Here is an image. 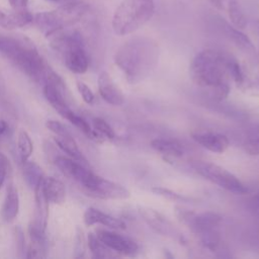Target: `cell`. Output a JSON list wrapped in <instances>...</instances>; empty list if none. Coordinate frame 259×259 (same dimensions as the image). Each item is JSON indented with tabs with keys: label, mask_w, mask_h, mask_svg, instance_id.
<instances>
[{
	"label": "cell",
	"mask_w": 259,
	"mask_h": 259,
	"mask_svg": "<svg viewBox=\"0 0 259 259\" xmlns=\"http://www.w3.org/2000/svg\"><path fill=\"white\" fill-rule=\"evenodd\" d=\"M158 59L157 44L146 36H135L128 39L118 48L114 55L116 66L132 84L145 79L155 69Z\"/></svg>",
	"instance_id": "1"
},
{
	"label": "cell",
	"mask_w": 259,
	"mask_h": 259,
	"mask_svg": "<svg viewBox=\"0 0 259 259\" xmlns=\"http://www.w3.org/2000/svg\"><path fill=\"white\" fill-rule=\"evenodd\" d=\"M0 53L34 81L44 80L50 69L33 42L26 36L0 33Z\"/></svg>",
	"instance_id": "2"
},
{
	"label": "cell",
	"mask_w": 259,
	"mask_h": 259,
	"mask_svg": "<svg viewBox=\"0 0 259 259\" xmlns=\"http://www.w3.org/2000/svg\"><path fill=\"white\" fill-rule=\"evenodd\" d=\"M229 55L207 49L199 52L190 64L192 80L202 87H213L225 81Z\"/></svg>",
	"instance_id": "3"
},
{
	"label": "cell",
	"mask_w": 259,
	"mask_h": 259,
	"mask_svg": "<svg viewBox=\"0 0 259 259\" xmlns=\"http://www.w3.org/2000/svg\"><path fill=\"white\" fill-rule=\"evenodd\" d=\"M154 12L153 0H123L114 10L112 29L117 35L130 34L148 22Z\"/></svg>",
	"instance_id": "4"
},
{
	"label": "cell",
	"mask_w": 259,
	"mask_h": 259,
	"mask_svg": "<svg viewBox=\"0 0 259 259\" xmlns=\"http://www.w3.org/2000/svg\"><path fill=\"white\" fill-rule=\"evenodd\" d=\"M89 5L79 0H71L54 10L38 12L33 15L36 27L48 37L54 32L64 29L83 18L88 12Z\"/></svg>",
	"instance_id": "5"
},
{
	"label": "cell",
	"mask_w": 259,
	"mask_h": 259,
	"mask_svg": "<svg viewBox=\"0 0 259 259\" xmlns=\"http://www.w3.org/2000/svg\"><path fill=\"white\" fill-rule=\"evenodd\" d=\"M192 167L200 176L228 191L236 194L248 192V188L233 173L220 165L205 161H193Z\"/></svg>",
	"instance_id": "6"
},
{
	"label": "cell",
	"mask_w": 259,
	"mask_h": 259,
	"mask_svg": "<svg viewBox=\"0 0 259 259\" xmlns=\"http://www.w3.org/2000/svg\"><path fill=\"white\" fill-rule=\"evenodd\" d=\"M83 187L90 195L101 199H126L131 196V192L123 185L96 174H93Z\"/></svg>",
	"instance_id": "7"
},
{
	"label": "cell",
	"mask_w": 259,
	"mask_h": 259,
	"mask_svg": "<svg viewBox=\"0 0 259 259\" xmlns=\"http://www.w3.org/2000/svg\"><path fill=\"white\" fill-rule=\"evenodd\" d=\"M95 234L106 247L118 254L132 256L139 249L137 243L134 240L115 232L107 231L104 229H97Z\"/></svg>",
	"instance_id": "8"
},
{
	"label": "cell",
	"mask_w": 259,
	"mask_h": 259,
	"mask_svg": "<svg viewBox=\"0 0 259 259\" xmlns=\"http://www.w3.org/2000/svg\"><path fill=\"white\" fill-rule=\"evenodd\" d=\"M55 163L64 175L79 182L82 186L87 183L93 174L84 164L70 157L59 156L56 158Z\"/></svg>",
	"instance_id": "9"
},
{
	"label": "cell",
	"mask_w": 259,
	"mask_h": 259,
	"mask_svg": "<svg viewBox=\"0 0 259 259\" xmlns=\"http://www.w3.org/2000/svg\"><path fill=\"white\" fill-rule=\"evenodd\" d=\"M138 210L143 220L156 232L163 236H174L176 234L172 224L162 213L154 208L138 206Z\"/></svg>",
	"instance_id": "10"
},
{
	"label": "cell",
	"mask_w": 259,
	"mask_h": 259,
	"mask_svg": "<svg viewBox=\"0 0 259 259\" xmlns=\"http://www.w3.org/2000/svg\"><path fill=\"white\" fill-rule=\"evenodd\" d=\"M33 22V15L27 8L22 10H8L0 6V27L12 30L27 26Z\"/></svg>",
	"instance_id": "11"
},
{
	"label": "cell",
	"mask_w": 259,
	"mask_h": 259,
	"mask_svg": "<svg viewBox=\"0 0 259 259\" xmlns=\"http://www.w3.org/2000/svg\"><path fill=\"white\" fill-rule=\"evenodd\" d=\"M192 139L204 149L217 153H224L230 146V142L225 135L213 132H196L192 133Z\"/></svg>",
	"instance_id": "12"
},
{
	"label": "cell",
	"mask_w": 259,
	"mask_h": 259,
	"mask_svg": "<svg viewBox=\"0 0 259 259\" xmlns=\"http://www.w3.org/2000/svg\"><path fill=\"white\" fill-rule=\"evenodd\" d=\"M34 192H35L34 217L31 223L29 224L28 228L39 231V232H45L47 223H48V217H49V200L45 195L41 182L36 186V188L34 189Z\"/></svg>",
	"instance_id": "13"
},
{
	"label": "cell",
	"mask_w": 259,
	"mask_h": 259,
	"mask_svg": "<svg viewBox=\"0 0 259 259\" xmlns=\"http://www.w3.org/2000/svg\"><path fill=\"white\" fill-rule=\"evenodd\" d=\"M98 91L102 99L111 105H121L124 102L123 93L106 72H102L98 77Z\"/></svg>",
	"instance_id": "14"
},
{
	"label": "cell",
	"mask_w": 259,
	"mask_h": 259,
	"mask_svg": "<svg viewBox=\"0 0 259 259\" xmlns=\"http://www.w3.org/2000/svg\"><path fill=\"white\" fill-rule=\"evenodd\" d=\"M83 221L88 227L99 224L110 229H125V224L121 220L109 215L95 207H88L85 210L83 214Z\"/></svg>",
	"instance_id": "15"
},
{
	"label": "cell",
	"mask_w": 259,
	"mask_h": 259,
	"mask_svg": "<svg viewBox=\"0 0 259 259\" xmlns=\"http://www.w3.org/2000/svg\"><path fill=\"white\" fill-rule=\"evenodd\" d=\"M19 211V195L13 183H9L6 188L5 198L2 205V219L6 223L13 222Z\"/></svg>",
	"instance_id": "16"
},
{
	"label": "cell",
	"mask_w": 259,
	"mask_h": 259,
	"mask_svg": "<svg viewBox=\"0 0 259 259\" xmlns=\"http://www.w3.org/2000/svg\"><path fill=\"white\" fill-rule=\"evenodd\" d=\"M41 186L49 202L61 204L66 199V187L62 181L55 177H44Z\"/></svg>",
	"instance_id": "17"
},
{
	"label": "cell",
	"mask_w": 259,
	"mask_h": 259,
	"mask_svg": "<svg viewBox=\"0 0 259 259\" xmlns=\"http://www.w3.org/2000/svg\"><path fill=\"white\" fill-rule=\"evenodd\" d=\"M220 20H221L220 25H221L222 30L224 31L226 36L232 42H234L238 48H240L241 50H244V51H253L254 50L253 42L248 37V35H246L244 32H242L239 28L230 25L228 22L225 21V19H220Z\"/></svg>",
	"instance_id": "18"
},
{
	"label": "cell",
	"mask_w": 259,
	"mask_h": 259,
	"mask_svg": "<svg viewBox=\"0 0 259 259\" xmlns=\"http://www.w3.org/2000/svg\"><path fill=\"white\" fill-rule=\"evenodd\" d=\"M151 146L155 151L166 157H180L184 152L182 144L174 139H154L151 141Z\"/></svg>",
	"instance_id": "19"
},
{
	"label": "cell",
	"mask_w": 259,
	"mask_h": 259,
	"mask_svg": "<svg viewBox=\"0 0 259 259\" xmlns=\"http://www.w3.org/2000/svg\"><path fill=\"white\" fill-rule=\"evenodd\" d=\"M55 142L58 145V147L68 155V157L81 162L82 164L86 165L87 161L82 155L81 151L78 148V145L76 141L74 140L72 135H67V136H56L55 137Z\"/></svg>",
	"instance_id": "20"
},
{
	"label": "cell",
	"mask_w": 259,
	"mask_h": 259,
	"mask_svg": "<svg viewBox=\"0 0 259 259\" xmlns=\"http://www.w3.org/2000/svg\"><path fill=\"white\" fill-rule=\"evenodd\" d=\"M22 175L26 184L32 189H35L44 179L42 169L36 163L28 160L23 161Z\"/></svg>",
	"instance_id": "21"
},
{
	"label": "cell",
	"mask_w": 259,
	"mask_h": 259,
	"mask_svg": "<svg viewBox=\"0 0 259 259\" xmlns=\"http://www.w3.org/2000/svg\"><path fill=\"white\" fill-rule=\"evenodd\" d=\"M66 119H68L72 124H74L77 128H79V130H80L85 136H87L89 139L94 140V141H96V142H102V141H103V138H102L100 135H98V134L95 132V130L92 128V127L90 126V124H89L82 116L76 114L74 111H71V112L68 114V116H67Z\"/></svg>",
	"instance_id": "22"
},
{
	"label": "cell",
	"mask_w": 259,
	"mask_h": 259,
	"mask_svg": "<svg viewBox=\"0 0 259 259\" xmlns=\"http://www.w3.org/2000/svg\"><path fill=\"white\" fill-rule=\"evenodd\" d=\"M228 12L232 23L239 29H244L247 25L246 15L237 0H230L228 3Z\"/></svg>",
	"instance_id": "23"
},
{
	"label": "cell",
	"mask_w": 259,
	"mask_h": 259,
	"mask_svg": "<svg viewBox=\"0 0 259 259\" xmlns=\"http://www.w3.org/2000/svg\"><path fill=\"white\" fill-rule=\"evenodd\" d=\"M88 247L95 258H107L111 257L112 254L110 253V249L106 247L96 236V234L89 233L87 238Z\"/></svg>",
	"instance_id": "24"
},
{
	"label": "cell",
	"mask_w": 259,
	"mask_h": 259,
	"mask_svg": "<svg viewBox=\"0 0 259 259\" xmlns=\"http://www.w3.org/2000/svg\"><path fill=\"white\" fill-rule=\"evenodd\" d=\"M17 149L21 161H26L33 151V145L29 135L25 131H20L17 137Z\"/></svg>",
	"instance_id": "25"
},
{
	"label": "cell",
	"mask_w": 259,
	"mask_h": 259,
	"mask_svg": "<svg viewBox=\"0 0 259 259\" xmlns=\"http://www.w3.org/2000/svg\"><path fill=\"white\" fill-rule=\"evenodd\" d=\"M198 236H199V239H200L202 245L211 251H214L220 245L221 236H220V232H219L218 228L204 231V232L198 234Z\"/></svg>",
	"instance_id": "26"
},
{
	"label": "cell",
	"mask_w": 259,
	"mask_h": 259,
	"mask_svg": "<svg viewBox=\"0 0 259 259\" xmlns=\"http://www.w3.org/2000/svg\"><path fill=\"white\" fill-rule=\"evenodd\" d=\"M93 128L103 139L113 140L115 138V133H114L113 128L103 118L95 117L93 119Z\"/></svg>",
	"instance_id": "27"
},
{
	"label": "cell",
	"mask_w": 259,
	"mask_h": 259,
	"mask_svg": "<svg viewBox=\"0 0 259 259\" xmlns=\"http://www.w3.org/2000/svg\"><path fill=\"white\" fill-rule=\"evenodd\" d=\"M152 191L157 194V195H160L164 198H167L169 200H172V201H187L188 198L185 197L184 195L182 194H179L171 189H168V188H165V187H160V186H155L152 188Z\"/></svg>",
	"instance_id": "28"
},
{
	"label": "cell",
	"mask_w": 259,
	"mask_h": 259,
	"mask_svg": "<svg viewBox=\"0 0 259 259\" xmlns=\"http://www.w3.org/2000/svg\"><path fill=\"white\" fill-rule=\"evenodd\" d=\"M227 70H228V73L230 75H232L233 79L237 83L243 82L244 78H243V73H242L241 67H240L238 61L235 58H233V56H230V55H229L228 63H227Z\"/></svg>",
	"instance_id": "29"
},
{
	"label": "cell",
	"mask_w": 259,
	"mask_h": 259,
	"mask_svg": "<svg viewBox=\"0 0 259 259\" xmlns=\"http://www.w3.org/2000/svg\"><path fill=\"white\" fill-rule=\"evenodd\" d=\"M85 254V237L83 230L79 227L76 229V238L74 244V257L80 258Z\"/></svg>",
	"instance_id": "30"
},
{
	"label": "cell",
	"mask_w": 259,
	"mask_h": 259,
	"mask_svg": "<svg viewBox=\"0 0 259 259\" xmlns=\"http://www.w3.org/2000/svg\"><path fill=\"white\" fill-rule=\"evenodd\" d=\"M46 126L48 130H50L52 133H54L56 136H67L71 135L67 126L55 119H49L46 121Z\"/></svg>",
	"instance_id": "31"
},
{
	"label": "cell",
	"mask_w": 259,
	"mask_h": 259,
	"mask_svg": "<svg viewBox=\"0 0 259 259\" xmlns=\"http://www.w3.org/2000/svg\"><path fill=\"white\" fill-rule=\"evenodd\" d=\"M76 85H77V89H78L82 99L88 104L93 103L95 96H94V93L92 92V90L90 89V87L82 81H77Z\"/></svg>",
	"instance_id": "32"
},
{
	"label": "cell",
	"mask_w": 259,
	"mask_h": 259,
	"mask_svg": "<svg viewBox=\"0 0 259 259\" xmlns=\"http://www.w3.org/2000/svg\"><path fill=\"white\" fill-rule=\"evenodd\" d=\"M212 90H213V97L217 100L225 99L230 93V87H229L228 83H226V81L213 86Z\"/></svg>",
	"instance_id": "33"
},
{
	"label": "cell",
	"mask_w": 259,
	"mask_h": 259,
	"mask_svg": "<svg viewBox=\"0 0 259 259\" xmlns=\"http://www.w3.org/2000/svg\"><path fill=\"white\" fill-rule=\"evenodd\" d=\"M8 167H9V161L7 156L4 153L0 152V187L3 185L5 181Z\"/></svg>",
	"instance_id": "34"
},
{
	"label": "cell",
	"mask_w": 259,
	"mask_h": 259,
	"mask_svg": "<svg viewBox=\"0 0 259 259\" xmlns=\"http://www.w3.org/2000/svg\"><path fill=\"white\" fill-rule=\"evenodd\" d=\"M244 150L249 155H259V139H250L244 144Z\"/></svg>",
	"instance_id": "35"
},
{
	"label": "cell",
	"mask_w": 259,
	"mask_h": 259,
	"mask_svg": "<svg viewBox=\"0 0 259 259\" xmlns=\"http://www.w3.org/2000/svg\"><path fill=\"white\" fill-rule=\"evenodd\" d=\"M15 239H16V246L19 253H22L24 250V236L23 232L20 227L15 228Z\"/></svg>",
	"instance_id": "36"
},
{
	"label": "cell",
	"mask_w": 259,
	"mask_h": 259,
	"mask_svg": "<svg viewBox=\"0 0 259 259\" xmlns=\"http://www.w3.org/2000/svg\"><path fill=\"white\" fill-rule=\"evenodd\" d=\"M250 210L259 218V193L255 194L249 201Z\"/></svg>",
	"instance_id": "37"
},
{
	"label": "cell",
	"mask_w": 259,
	"mask_h": 259,
	"mask_svg": "<svg viewBox=\"0 0 259 259\" xmlns=\"http://www.w3.org/2000/svg\"><path fill=\"white\" fill-rule=\"evenodd\" d=\"M10 6L14 10H22L27 8L28 0H8Z\"/></svg>",
	"instance_id": "38"
},
{
	"label": "cell",
	"mask_w": 259,
	"mask_h": 259,
	"mask_svg": "<svg viewBox=\"0 0 259 259\" xmlns=\"http://www.w3.org/2000/svg\"><path fill=\"white\" fill-rule=\"evenodd\" d=\"M209 2L219 10H224L225 5H224V0H209Z\"/></svg>",
	"instance_id": "39"
},
{
	"label": "cell",
	"mask_w": 259,
	"mask_h": 259,
	"mask_svg": "<svg viewBox=\"0 0 259 259\" xmlns=\"http://www.w3.org/2000/svg\"><path fill=\"white\" fill-rule=\"evenodd\" d=\"M7 128H8V124L6 123V121L5 120H0V137L7 131Z\"/></svg>",
	"instance_id": "40"
},
{
	"label": "cell",
	"mask_w": 259,
	"mask_h": 259,
	"mask_svg": "<svg viewBox=\"0 0 259 259\" xmlns=\"http://www.w3.org/2000/svg\"><path fill=\"white\" fill-rule=\"evenodd\" d=\"M3 88H4V85H3V80H2V78H1V74H0V94H1V92L3 91Z\"/></svg>",
	"instance_id": "41"
},
{
	"label": "cell",
	"mask_w": 259,
	"mask_h": 259,
	"mask_svg": "<svg viewBox=\"0 0 259 259\" xmlns=\"http://www.w3.org/2000/svg\"><path fill=\"white\" fill-rule=\"evenodd\" d=\"M47 1H61V0H47Z\"/></svg>",
	"instance_id": "42"
},
{
	"label": "cell",
	"mask_w": 259,
	"mask_h": 259,
	"mask_svg": "<svg viewBox=\"0 0 259 259\" xmlns=\"http://www.w3.org/2000/svg\"><path fill=\"white\" fill-rule=\"evenodd\" d=\"M67 1H71V0H67Z\"/></svg>",
	"instance_id": "43"
}]
</instances>
